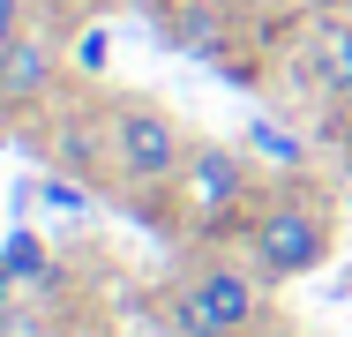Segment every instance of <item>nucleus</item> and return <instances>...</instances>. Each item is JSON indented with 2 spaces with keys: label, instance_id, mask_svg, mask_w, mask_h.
<instances>
[{
  "label": "nucleus",
  "instance_id": "nucleus-1",
  "mask_svg": "<svg viewBox=\"0 0 352 337\" xmlns=\"http://www.w3.org/2000/svg\"><path fill=\"white\" fill-rule=\"evenodd\" d=\"M240 255L270 285L315 277L338 255V202L315 195V188H270V195H255V210L240 217Z\"/></svg>",
  "mask_w": 352,
  "mask_h": 337
},
{
  "label": "nucleus",
  "instance_id": "nucleus-2",
  "mask_svg": "<svg viewBox=\"0 0 352 337\" xmlns=\"http://www.w3.org/2000/svg\"><path fill=\"white\" fill-rule=\"evenodd\" d=\"M270 292V277L248 263H232V255H195V263H180L165 277V292H157V307H165V323L173 337H255L263 330V300Z\"/></svg>",
  "mask_w": 352,
  "mask_h": 337
},
{
  "label": "nucleus",
  "instance_id": "nucleus-5",
  "mask_svg": "<svg viewBox=\"0 0 352 337\" xmlns=\"http://www.w3.org/2000/svg\"><path fill=\"white\" fill-rule=\"evenodd\" d=\"M300 83L315 98H352V15H322L300 38Z\"/></svg>",
  "mask_w": 352,
  "mask_h": 337
},
{
  "label": "nucleus",
  "instance_id": "nucleus-8",
  "mask_svg": "<svg viewBox=\"0 0 352 337\" xmlns=\"http://www.w3.org/2000/svg\"><path fill=\"white\" fill-rule=\"evenodd\" d=\"M38 337H105V330H98L90 315H60V323H45Z\"/></svg>",
  "mask_w": 352,
  "mask_h": 337
},
{
  "label": "nucleus",
  "instance_id": "nucleus-7",
  "mask_svg": "<svg viewBox=\"0 0 352 337\" xmlns=\"http://www.w3.org/2000/svg\"><path fill=\"white\" fill-rule=\"evenodd\" d=\"M8 270H23V277H38V270H45V248H38V232H15V240H8Z\"/></svg>",
  "mask_w": 352,
  "mask_h": 337
},
{
  "label": "nucleus",
  "instance_id": "nucleus-3",
  "mask_svg": "<svg viewBox=\"0 0 352 337\" xmlns=\"http://www.w3.org/2000/svg\"><path fill=\"white\" fill-rule=\"evenodd\" d=\"M188 128L157 105V98H113L105 105V165L120 173V188L135 195H165L188 165Z\"/></svg>",
  "mask_w": 352,
  "mask_h": 337
},
{
  "label": "nucleus",
  "instance_id": "nucleus-6",
  "mask_svg": "<svg viewBox=\"0 0 352 337\" xmlns=\"http://www.w3.org/2000/svg\"><path fill=\"white\" fill-rule=\"evenodd\" d=\"M45 90H53V53H45L38 38H8V45H0V98H8V105H15V98L30 105V98H45Z\"/></svg>",
  "mask_w": 352,
  "mask_h": 337
},
{
  "label": "nucleus",
  "instance_id": "nucleus-9",
  "mask_svg": "<svg viewBox=\"0 0 352 337\" xmlns=\"http://www.w3.org/2000/svg\"><path fill=\"white\" fill-rule=\"evenodd\" d=\"M255 337H285V330H255Z\"/></svg>",
  "mask_w": 352,
  "mask_h": 337
},
{
  "label": "nucleus",
  "instance_id": "nucleus-4",
  "mask_svg": "<svg viewBox=\"0 0 352 337\" xmlns=\"http://www.w3.org/2000/svg\"><path fill=\"white\" fill-rule=\"evenodd\" d=\"M165 202H173L180 232H225V225H240L255 210V165L232 142H195L180 180L165 188Z\"/></svg>",
  "mask_w": 352,
  "mask_h": 337
}]
</instances>
